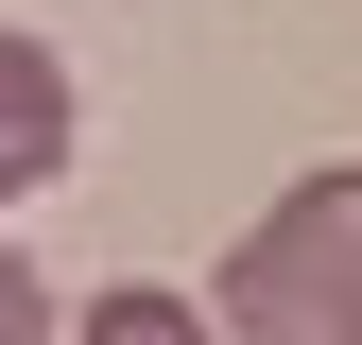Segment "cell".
I'll return each instance as SVG.
<instances>
[{
    "label": "cell",
    "mask_w": 362,
    "mask_h": 345,
    "mask_svg": "<svg viewBox=\"0 0 362 345\" xmlns=\"http://www.w3.org/2000/svg\"><path fill=\"white\" fill-rule=\"evenodd\" d=\"M0 345H52V293H35V259L0 242Z\"/></svg>",
    "instance_id": "obj_4"
},
{
    "label": "cell",
    "mask_w": 362,
    "mask_h": 345,
    "mask_svg": "<svg viewBox=\"0 0 362 345\" xmlns=\"http://www.w3.org/2000/svg\"><path fill=\"white\" fill-rule=\"evenodd\" d=\"M207 328L224 345H362V156L293 172L207 276Z\"/></svg>",
    "instance_id": "obj_1"
},
{
    "label": "cell",
    "mask_w": 362,
    "mask_h": 345,
    "mask_svg": "<svg viewBox=\"0 0 362 345\" xmlns=\"http://www.w3.org/2000/svg\"><path fill=\"white\" fill-rule=\"evenodd\" d=\"M52 172H69V69L0 18V207H18V190H52Z\"/></svg>",
    "instance_id": "obj_2"
},
{
    "label": "cell",
    "mask_w": 362,
    "mask_h": 345,
    "mask_svg": "<svg viewBox=\"0 0 362 345\" xmlns=\"http://www.w3.org/2000/svg\"><path fill=\"white\" fill-rule=\"evenodd\" d=\"M69 345H224V328L190 311V293H156V276H139V293H104V311H86Z\"/></svg>",
    "instance_id": "obj_3"
}]
</instances>
